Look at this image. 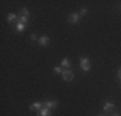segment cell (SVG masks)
<instances>
[{
  "instance_id": "1",
  "label": "cell",
  "mask_w": 121,
  "mask_h": 116,
  "mask_svg": "<svg viewBox=\"0 0 121 116\" xmlns=\"http://www.w3.org/2000/svg\"><path fill=\"white\" fill-rule=\"evenodd\" d=\"M62 77L65 81H72L73 80V72L71 71V70H63L62 72Z\"/></svg>"
},
{
  "instance_id": "2",
  "label": "cell",
  "mask_w": 121,
  "mask_h": 116,
  "mask_svg": "<svg viewBox=\"0 0 121 116\" xmlns=\"http://www.w3.org/2000/svg\"><path fill=\"white\" fill-rule=\"evenodd\" d=\"M80 13H72L70 17H68V22L70 23H77L79 22V19H80Z\"/></svg>"
},
{
  "instance_id": "3",
  "label": "cell",
  "mask_w": 121,
  "mask_h": 116,
  "mask_svg": "<svg viewBox=\"0 0 121 116\" xmlns=\"http://www.w3.org/2000/svg\"><path fill=\"white\" fill-rule=\"evenodd\" d=\"M37 116H52V111L47 107H43L39 112H37Z\"/></svg>"
},
{
  "instance_id": "4",
  "label": "cell",
  "mask_w": 121,
  "mask_h": 116,
  "mask_svg": "<svg viewBox=\"0 0 121 116\" xmlns=\"http://www.w3.org/2000/svg\"><path fill=\"white\" fill-rule=\"evenodd\" d=\"M43 106H44V103L35 102V103H32V104L30 106V110H31V111H36V110H37V111H40V110L43 108Z\"/></svg>"
},
{
  "instance_id": "5",
  "label": "cell",
  "mask_w": 121,
  "mask_h": 116,
  "mask_svg": "<svg viewBox=\"0 0 121 116\" xmlns=\"http://www.w3.org/2000/svg\"><path fill=\"white\" fill-rule=\"evenodd\" d=\"M44 106L47 107V108L52 110V108H56V107L58 106V102H57V101H48V102L44 103Z\"/></svg>"
},
{
  "instance_id": "6",
  "label": "cell",
  "mask_w": 121,
  "mask_h": 116,
  "mask_svg": "<svg viewBox=\"0 0 121 116\" xmlns=\"http://www.w3.org/2000/svg\"><path fill=\"white\" fill-rule=\"evenodd\" d=\"M39 44L43 45V46H47L49 44V37L48 36H41L39 39Z\"/></svg>"
},
{
  "instance_id": "7",
  "label": "cell",
  "mask_w": 121,
  "mask_h": 116,
  "mask_svg": "<svg viewBox=\"0 0 121 116\" xmlns=\"http://www.w3.org/2000/svg\"><path fill=\"white\" fill-rule=\"evenodd\" d=\"M103 108H104V111H106V112H109L111 110H113V108H115V106H113V103H112V102H106V103H104V106H103Z\"/></svg>"
},
{
  "instance_id": "8",
  "label": "cell",
  "mask_w": 121,
  "mask_h": 116,
  "mask_svg": "<svg viewBox=\"0 0 121 116\" xmlns=\"http://www.w3.org/2000/svg\"><path fill=\"white\" fill-rule=\"evenodd\" d=\"M27 21H28V17H26V16H19V18L17 19V23H23V25H25Z\"/></svg>"
},
{
  "instance_id": "9",
  "label": "cell",
  "mask_w": 121,
  "mask_h": 116,
  "mask_svg": "<svg viewBox=\"0 0 121 116\" xmlns=\"http://www.w3.org/2000/svg\"><path fill=\"white\" fill-rule=\"evenodd\" d=\"M16 30L18 31V32H22V31L25 30V25H23V23H17V26H16Z\"/></svg>"
},
{
  "instance_id": "10",
  "label": "cell",
  "mask_w": 121,
  "mask_h": 116,
  "mask_svg": "<svg viewBox=\"0 0 121 116\" xmlns=\"http://www.w3.org/2000/svg\"><path fill=\"white\" fill-rule=\"evenodd\" d=\"M80 65H81V66L90 65V59H89V58H81V59H80Z\"/></svg>"
},
{
  "instance_id": "11",
  "label": "cell",
  "mask_w": 121,
  "mask_h": 116,
  "mask_svg": "<svg viewBox=\"0 0 121 116\" xmlns=\"http://www.w3.org/2000/svg\"><path fill=\"white\" fill-rule=\"evenodd\" d=\"M70 65H71V63H70V59H68V58H65V59L62 61V66H63V67L68 68V67H70Z\"/></svg>"
},
{
  "instance_id": "12",
  "label": "cell",
  "mask_w": 121,
  "mask_h": 116,
  "mask_svg": "<svg viewBox=\"0 0 121 116\" xmlns=\"http://www.w3.org/2000/svg\"><path fill=\"white\" fill-rule=\"evenodd\" d=\"M8 22H13V21H16V19H18V18H17V17H16V14H9V16H8Z\"/></svg>"
},
{
  "instance_id": "13",
  "label": "cell",
  "mask_w": 121,
  "mask_h": 116,
  "mask_svg": "<svg viewBox=\"0 0 121 116\" xmlns=\"http://www.w3.org/2000/svg\"><path fill=\"white\" fill-rule=\"evenodd\" d=\"M28 14H30V12H28L27 8H22V9H21V16H26V17H28Z\"/></svg>"
},
{
  "instance_id": "14",
  "label": "cell",
  "mask_w": 121,
  "mask_h": 116,
  "mask_svg": "<svg viewBox=\"0 0 121 116\" xmlns=\"http://www.w3.org/2000/svg\"><path fill=\"white\" fill-rule=\"evenodd\" d=\"M90 67H91V65H84V66H81V68L84 70V71H89Z\"/></svg>"
},
{
  "instance_id": "15",
  "label": "cell",
  "mask_w": 121,
  "mask_h": 116,
  "mask_svg": "<svg viewBox=\"0 0 121 116\" xmlns=\"http://www.w3.org/2000/svg\"><path fill=\"white\" fill-rule=\"evenodd\" d=\"M54 72H57V74H62L63 70L60 68V67H54Z\"/></svg>"
},
{
  "instance_id": "16",
  "label": "cell",
  "mask_w": 121,
  "mask_h": 116,
  "mask_svg": "<svg viewBox=\"0 0 121 116\" xmlns=\"http://www.w3.org/2000/svg\"><path fill=\"white\" fill-rule=\"evenodd\" d=\"M86 12H88V9H86V8H82V9H81V13H80V16H85Z\"/></svg>"
},
{
  "instance_id": "17",
  "label": "cell",
  "mask_w": 121,
  "mask_h": 116,
  "mask_svg": "<svg viewBox=\"0 0 121 116\" xmlns=\"http://www.w3.org/2000/svg\"><path fill=\"white\" fill-rule=\"evenodd\" d=\"M36 39H37V37H36V35H35V34L31 35V40H36Z\"/></svg>"
},
{
  "instance_id": "18",
  "label": "cell",
  "mask_w": 121,
  "mask_h": 116,
  "mask_svg": "<svg viewBox=\"0 0 121 116\" xmlns=\"http://www.w3.org/2000/svg\"><path fill=\"white\" fill-rule=\"evenodd\" d=\"M112 116H120V114H119V112H115V114L112 115Z\"/></svg>"
},
{
  "instance_id": "19",
  "label": "cell",
  "mask_w": 121,
  "mask_h": 116,
  "mask_svg": "<svg viewBox=\"0 0 121 116\" xmlns=\"http://www.w3.org/2000/svg\"><path fill=\"white\" fill-rule=\"evenodd\" d=\"M119 77H120V79H121V68L119 70Z\"/></svg>"
},
{
  "instance_id": "20",
  "label": "cell",
  "mask_w": 121,
  "mask_h": 116,
  "mask_svg": "<svg viewBox=\"0 0 121 116\" xmlns=\"http://www.w3.org/2000/svg\"><path fill=\"white\" fill-rule=\"evenodd\" d=\"M100 116H102V115H100Z\"/></svg>"
}]
</instances>
